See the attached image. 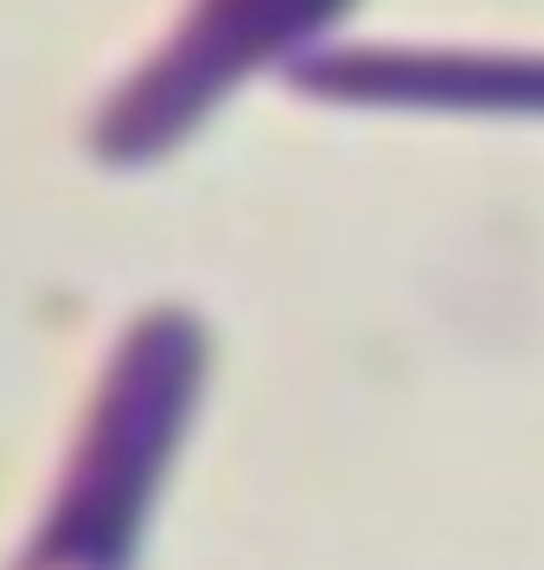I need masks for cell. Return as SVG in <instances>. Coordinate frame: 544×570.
<instances>
[{"label":"cell","instance_id":"7a4b0ae2","mask_svg":"<svg viewBox=\"0 0 544 570\" xmlns=\"http://www.w3.org/2000/svg\"><path fill=\"white\" fill-rule=\"evenodd\" d=\"M359 0H186L155 52L103 97L90 122V155L103 167H155L192 129H206L231 90L301 65Z\"/></svg>","mask_w":544,"mask_h":570},{"label":"cell","instance_id":"6da1fadb","mask_svg":"<svg viewBox=\"0 0 544 570\" xmlns=\"http://www.w3.org/2000/svg\"><path fill=\"white\" fill-rule=\"evenodd\" d=\"M211 379V334L180 302L135 314L83 404L58 488L7 570H135Z\"/></svg>","mask_w":544,"mask_h":570},{"label":"cell","instance_id":"3957f363","mask_svg":"<svg viewBox=\"0 0 544 570\" xmlns=\"http://www.w3.org/2000/svg\"><path fill=\"white\" fill-rule=\"evenodd\" d=\"M288 83L334 109L544 122V46H314Z\"/></svg>","mask_w":544,"mask_h":570}]
</instances>
